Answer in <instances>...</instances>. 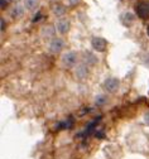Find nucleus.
Wrapping results in <instances>:
<instances>
[{
    "label": "nucleus",
    "mask_w": 149,
    "mask_h": 159,
    "mask_svg": "<svg viewBox=\"0 0 149 159\" xmlns=\"http://www.w3.org/2000/svg\"><path fill=\"white\" fill-rule=\"evenodd\" d=\"M38 5H39V0H24V8L29 11L35 10Z\"/></svg>",
    "instance_id": "nucleus-11"
},
{
    "label": "nucleus",
    "mask_w": 149,
    "mask_h": 159,
    "mask_svg": "<svg viewBox=\"0 0 149 159\" xmlns=\"http://www.w3.org/2000/svg\"><path fill=\"white\" fill-rule=\"evenodd\" d=\"M40 33H42V35H43V37H53L54 30H53V28L51 25H47V27H44L43 29H42Z\"/></svg>",
    "instance_id": "nucleus-12"
},
{
    "label": "nucleus",
    "mask_w": 149,
    "mask_h": 159,
    "mask_svg": "<svg viewBox=\"0 0 149 159\" xmlns=\"http://www.w3.org/2000/svg\"><path fill=\"white\" fill-rule=\"evenodd\" d=\"M40 18H42V13H40V11H38V13L35 14V16L33 18V22H38Z\"/></svg>",
    "instance_id": "nucleus-14"
},
{
    "label": "nucleus",
    "mask_w": 149,
    "mask_h": 159,
    "mask_svg": "<svg viewBox=\"0 0 149 159\" xmlns=\"http://www.w3.org/2000/svg\"><path fill=\"white\" fill-rule=\"evenodd\" d=\"M14 2H15V3H18V4H19V2H22V0H14Z\"/></svg>",
    "instance_id": "nucleus-19"
},
{
    "label": "nucleus",
    "mask_w": 149,
    "mask_h": 159,
    "mask_svg": "<svg viewBox=\"0 0 149 159\" xmlns=\"http://www.w3.org/2000/svg\"><path fill=\"white\" fill-rule=\"evenodd\" d=\"M137 15L140 19H148L149 18V3L142 2L137 5Z\"/></svg>",
    "instance_id": "nucleus-6"
},
{
    "label": "nucleus",
    "mask_w": 149,
    "mask_h": 159,
    "mask_svg": "<svg viewBox=\"0 0 149 159\" xmlns=\"http://www.w3.org/2000/svg\"><path fill=\"white\" fill-rule=\"evenodd\" d=\"M70 28H71V25H70V20L68 19H66V18H61V19H58L57 20V23H56V30L59 33V34H66V33H68V30H70Z\"/></svg>",
    "instance_id": "nucleus-3"
},
{
    "label": "nucleus",
    "mask_w": 149,
    "mask_h": 159,
    "mask_svg": "<svg viewBox=\"0 0 149 159\" xmlns=\"http://www.w3.org/2000/svg\"><path fill=\"white\" fill-rule=\"evenodd\" d=\"M91 46L97 52H104L108 47V42L101 37H92L91 38Z\"/></svg>",
    "instance_id": "nucleus-2"
},
{
    "label": "nucleus",
    "mask_w": 149,
    "mask_h": 159,
    "mask_svg": "<svg viewBox=\"0 0 149 159\" xmlns=\"http://www.w3.org/2000/svg\"><path fill=\"white\" fill-rule=\"evenodd\" d=\"M119 86H120V82H119V80L115 78V77H110V78H108L104 82V89L108 91V92H115V91H118Z\"/></svg>",
    "instance_id": "nucleus-5"
},
{
    "label": "nucleus",
    "mask_w": 149,
    "mask_h": 159,
    "mask_svg": "<svg viewBox=\"0 0 149 159\" xmlns=\"http://www.w3.org/2000/svg\"><path fill=\"white\" fill-rule=\"evenodd\" d=\"M65 47V41L61 38H53L52 41L48 43V49L52 53H58L62 51V48Z\"/></svg>",
    "instance_id": "nucleus-4"
},
{
    "label": "nucleus",
    "mask_w": 149,
    "mask_h": 159,
    "mask_svg": "<svg viewBox=\"0 0 149 159\" xmlns=\"http://www.w3.org/2000/svg\"><path fill=\"white\" fill-rule=\"evenodd\" d=\"M0 5H2V8H7L8 7V0H0Z\"/></svg>",
    "instance_id": "nucleus-15"
},
{
    "label": "nucleus",
    "mask_w": 149,
    "mask_h": 159,
    "mask_svg": "<svg viewBox=\"0 0 149 159\" xmlns=\"http://www.w3.org/2000/svg\"><path fill=\"white\" fill-rule=\"evenodd\" d=\"M86 61H87V63L89 65H96L97 63V58L94 56V54H91V53H86Z\"/></svg>",
    "instance_id": "nucleus-13"
},
{
    "label": "nucleus",
    "mask_w": 149,
    "mask_h": 159,
    "mask_svg": "<svg viewBox=\"0 0 149 159\" xmlns=\"http://www.w3.org/2000/svg\"><path fill=\"white\" fill-rule=\"evenodd\" d=\"M24 11H26L24 5H22V4H15V5L12 8V10H10V16H12L13 19H19V18H22V16L24 15Z\"/></svg>",
    "instance_id": "nucleus-7"
},
{
    "label": "nucleus",
    "mask_w": 149,
    "mask_h": 159,
    "mask_svg": "<svg viewBox=\"0 0 149 159\" xmlns=\"http://www.w3.org/2000/svg\"><path fill=\"white\" fill-rule=\"evenodd\" d=\"M67 2H68L70 5H76V4H78L81 2V0H67Z\"/></svg>",
    "instance_id": "nucleus-16"
},
{
    "label": "nucleus",
    "mask_w": 149,
    "mask_h": 159,
    "mask_svg": "<svg viewBox=\"0 0 149 159\" xmlns=\"http://www.w3.org/2000/svg\"><path fill=\"white\" fill-rule=\"evenodd\" d=\"M75 73H76V76H77L78 78H86L87 75H89V68H87L86 65H82V63H81V65H78V66L76 67Z\"/></svg>",
    "instance_id": "nucleus-8"
},
{
    "label": "nucleus",
    "mask_w": 149,
    "mask_h": 159,
    "mask_svg": "<svg viewBox=\"0 0 149 159\" xmlns=\"http://www.w3.org/2000/svg\"><path fill=\"white\" fill-rule=\"evenodd\" d=\"M52 11H53V14L56 16H58L61 19L63 15L66 14V8H65V5H62V4H54L52 7Z\"/></svg>",
    "instance_id": "nucleus-9"
},
{
    "label": "nucleus",
    "mask_w": 149,
    "mask_h": 159,
    "mask_svg": "<svg viewBox=\"0 0 149 159\" xmlns=\"http://www.w3.org/2000/svg\"><path fill=\"white\" fill-rule=\"evenodd\" d=\"M61 61L66 67L71 68V67L76 66V63H77V53L73 51H68L66 53H63L61 57Z\"/></svg>",
    "instance_id": "nucleus-1"
},
{
    "label": "nucleus",
    "mask_w": 149,
    "mask_h": 159,
    "mask_svg": "<svg viewBox=\"0 0 149 159\" xmlns=\"http://www.w3.org/2000/svg\"><path fill=\"white\" fill-rule=\"evenodd\" d=\"M121 22H123V24L125 25V27H130L133 23H134V14H132V13H125V14H123L121 15Z\"/></svg>",
    "instance_id": "nucleus-10"
},
{
    "label": "nucleus",
    "mask_w": 149,
    "mask_h": 159,
    "mask_svg": "<svg viewBox=\"0 0 149 159\" xmlns=\"http://www.w3.org/2000/svg\"><path fill=\"white\" fill-rule=\"evenodd\" d=\"M0 29H2V30L5 29V20H4L3 18H2V20H0Z\"/></svg>",
    "instance_id": "nucleus-17"
},
{
    "label": "nucleus",
    "mask_w": 149,
    "mask_h": 159,
    "mask_svg": "<svg viewBox=\"0 0 149 159\" xmlns=\"http://www.w3.org/2000/svg\"><path fill=\"white\" fill-rule=\"evenodd\" d=\"M147 33H148V35H149V25L147 27Z\"/></svg>",
    "instance_id": "nucleus-18"
}]
</instances>
